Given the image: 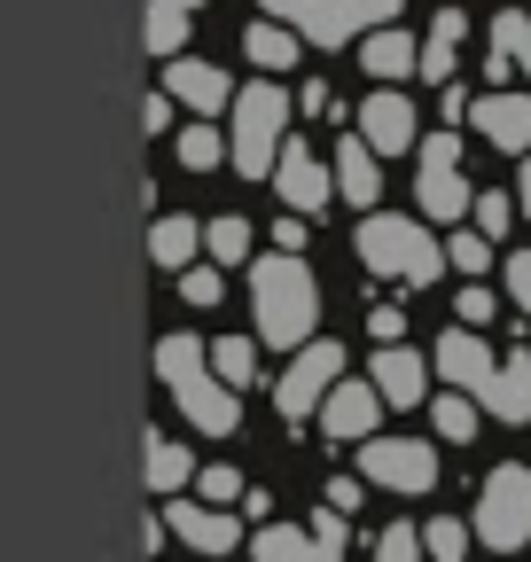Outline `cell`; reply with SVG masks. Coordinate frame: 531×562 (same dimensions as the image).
I'll return each instance as SVG.
<instances>
[{"mask_svg":"<svg viewBox=\"0 0 531 562\" xmlns=\"http://www.w3.org/2000/svg\"><path fill=\"white\" fill-rule=\"evenodd\" d=\"M250 305H258V336L282 344V351H305L313 344V321H320V281L297 250H266L250 266Z\"/></svg>","mask_w":531,"mask_h":562,"instance_id":"1","label":"cell"},{"mask_svg":"<svg viewBox=\"0 0 531 562\" xmlns=\"http://www.w3.org/2000/svg\"><path fill=\"white\" fill-rule=\"evenodd\" d=\"M157 383L180 398V414H188L204 438H227L235 422H242V398L212 375V344H195V336H165V344H157Z\"/></svg>","mask_w":531,"mask_h":562,"instance_id":"2","label":"cell"},{"mask_svg":"<svg viewBox=\"0 0 531 562\" xmlns=\"http://www.w3.org/2000/svg\"><path fill=\"white\" fill-rule=\"evenodd\" d=\"M282 149H290V94H282L274 79H258V87H242V94H235L227 165H235L242 180H274Z\"/></svg>","mask_w":531,"mask_h":562,"instance_id":"3","label":"cell"},{"mask_svg":"<svg viewBox=\"0 0 531 562\" xmlns=\"http://www.w3.org/2000/svg\"><path fill=\"white\" fill-rule=\"evenodd\" d=\"M258 9L313 47H360L368 32L398 24V0H258Z\"/></svg>","mask_w":531,"mask_h":562,"instance_id":"4","label":"cell"},{"mask_svg":"<svg viewBox=\"0 0 531 562\" xmlns=\"http://www.w3.org/2000/svg\"><path fill=\"white\" fill-rule=\"evenodd\" d=\"M352 250L368 258V273H391V281H438V266H445V243L422 220H391V211H368Z\"/></svg>","mask_w":531,"mask_h":562,"instance_id":"5","label":"cell"},{"mask_svg":"<svg viewBox=\"0 0 531 562\" xmlns=\"http://www.w3.org/2000/svg\"><path fill=\"white\" fill-rule=\"evenodd\" d=\"M415 157H422V172H415V203H422V220H430V227L470 220V203H477V195H470V180H461V140H453V133H430Z\"/></svg>","mask_w":531,"mask_h":562,"instance_id":"6","label":"cell"},{"mask_svg":"<svg viewBox=\"0 0 531 562\" xmlns=\"http://www.w3.org/2000/svg\"><path fill=\"white\" fill-rule=\"evenodd\" d=\"M337 383H344V344L313 336V344L297 351V360L274 375V406H282V422H305V414H320Z\"/></svg>","mask_w":531,"mask_h":562,"instance_id":"7","label":"cell"},{"mask_svg":"<svg viewBox=\"0 0 531 562\" xmlns=\"http://www.w3.org/2000/svg\"><path fill=\"white\" fill-rule=\"evenodd\" d=\"M485 547H523L531 539V469H493L477 484V524H470Z\"/></svg>","mask_w":531,"mask_h":562,"instance_id":"8","label":"cell"},{"mask_svg":"<svg viewBox=\"0 0 531 562\" xmlns=\"http://www.w3.org/2000/svg\"><path fill=\"white\" fill-rule=\"evenodd\" d=\"M360 469H368V484H383V492H430V484H438L430 438H368V446H360Z\"/></svg>","mask_w":531,"mask_h":562,"instance_id":"9","label":"cell"},{"mask_svg":"<svg viewBox=\"0 0 531 562\" xmlns=\"http://www.w3.org/2000/svg\"><path fill=\"white\" fill-rule=\"evenodd\" d=\"M415 102L407 94H398V87H375L368 102H360V140H368V149L375 157H398V149H422V140H415Z\"/></svg>","mask_w":531,"mask_h":562,"instance_id":"10","label":"cell"},{"mask_svg":"<svg viewBox=\"0 0 531 562\" xmlns=\"http://www.w3.org/2000/svg\"><path fill=\"white\" fill-rule=\"evenodd\" d=\"M375 422H383V391L360 383V375H344L337 391H328V406H320V430L337 438V446H368Z\"/></svg>","mask_w":531,"mask_h":562,"instance_id":"11","label":"cell"},{"mask_svg":"<svg viewBox=\"0 0 531 562\" xmlns=\"http://www.w3.org/2000/svg\"><path fill=\"white\" fill-rule=\"evenodd\" d=\"M274 195H282L290 211H305V220H313V211H320L328 195H337V165H320V157L305 149V140H290L282 165H274Z\"/></svg>","mask_w":531,"mask_h":562,"instance_id":"12","label":"cell"},{"mask_svg":"<svg viewBox=\"0 0 531 562\" xmlns=\"http://www.w3.org/2000/svg\"><path fill=\"white\" fill-rule=\"evenodd\" d=\"M165 94L172 102H188V110H235V87H227V70L219 63H204V55H172L165 63Z\"/></svg>","mask_w":531,"mask_h":562,"instance_id":"13","label":"cell"},{"mask_svg":"<svg viewBox=\"0 0 531 562\" xmlns=\"http://www.w3.org/2000/svg\"><path fill=\"white\" fill-rule=\"evenodd\" d=\"M165 531H180V547H195V554H235L242 547V524L227 508H204V501H172Z\"/></svg>","mask_w":531,"mask_h":562,"instance_id":"14","label":"cell"},{"mask_svg":"<svg viewBox=\"0 0 531 562\" xmlns=\"http://www.w3.org/2000/svg\"><path fill=\"white\" fill-rule=\"evenodd\" d=\"M438 375L485 406V391H493V375H500V368H493V351L477 344V328H453V336H438Z\"/></svg>","mask_w":531,"mask_h":562,"instance_id":"15","label":"cell"},{"mask_svg":"<svg viewBox=\"0 0 531 562\" xmlns=\"http://www.w3.org/2000/svg\"><path fill=\"white\" fill-rule=\"evenodd\" d=\"M360 70H368V79H383V87L415 79V70H422V40H415V32H398V24H383V32L360 40Z\"/></svg>","mask_w":531,"mask_h":562,"instance_id":"16","label":"cell"},{"mask_svg":"<svg viewBox=\"0 0 531 562\" xmlns=\"http://www.w3.org/2000/svg\"><path fill=\"white\" fill-rule=\"evenodd\" d=\"M470 117H477V133L493 149L531 157V94H485V102H470Z\"/></svg>","mask_w":531,"mask_h":562,"instance_id":"17","label":"cell"},{"mask_svg":"<svg viewBox=\"0 0 531 562\" xmlns=\"http://www.w3.org/2000/svg\"><path fill=\"white\" fill-rule=\"evenodd\" d=\"M422 375H430V368L415 360V351H407V344H383V351H375V360H368V383L383 391V406H422V391H430Z\"/></svg>","mask_w":531,"mask_h":562,"instance_id":"18","label":"cell"},{"mask_svg":"<svg viewBox=\"0 0 531 562\" xmlns=\"http://www.w3.org/2000/svg\"><path fill=\"white\" fill-rule=\"evenodd\" d=\"M337 195H352L360 211H375V195H383V165H375V149H368L360 133L337 149Z\"/></svg>","mask_w":531,"mask_h":562,"instance_id":"19","label":"cell"},{"mask_svg":"<svg viewBox=\"0 0 531 562\" xmlns=\"http://www.w3.org/2000/svg\"><path fill=\"white\" fill-rule=\"evenodd\" d=\"M142 476H149V492H165V501H172L180 484H195V461H188L180 438H157V430H149V446H142Z\"/></svg>","mask_w":531,"mask_h":562,"instance_id":"20","label":"cell"},{"mask_svg":"<svg viewBox=\"0 0 531 562\" xmlns=\"http://www.w3.org/2000/svg\"><path fill=\"white\" fill-rule=\"evenodd\" d=\"M485 414L493 422H531V360L516 351V360H500L493 391H485Z\"/></svg>","mask_w":531,"mask_h":562,"instance_id":"21","label":"cell"},{"mask_svg":"<svg viewBox=\"0 0 531 562\" xmlns=\"http://www.w3.org/2000/svg\"><path fill=\"white\" fill-rule=\"evenodd\" d=\"M195 250H204V227H195V220H172V211H165V220L149 227V258H157L165 273H188Z\"/></svg>","mask_w":531,"mask_h":562,"instance_id":"22","label":"cell"},{"mask_svg":"<svg viewBox=\"0 0 531 562\" xmlns=\"http://www.w3.org/2000/svg\"><path fill=\"white\" fill-rule=\"evenodd\" d=\"M297 47H305V40H297L290 24H274V16L242 32V55H250V63L266 70V79H274V70H290V63H297Z\"/></svg>","mask_w":531,"mask_h":562,"instance_id":"23","label":"cell"},{"mask_svg":"<svg viewBox=\"0 0 531 562\" xmlns=\"http://www.w3.org/2000/svg\"><path fill=\"white\" fill-rule=\"evenodd\" d=\"M461 40H470V16H461V9H438V24H430V40H422V79H453Z\"/></svg>","mask_w":531,"mask_h":562,"instance_id":"24","label":"cell"},{"mask_svg":"<svg viewBox=\"0 0 531 562\" xmlns=\"http://www.w3.org/2000/svg\"><path fill=\"white\" fill-rule=\"evenodd\" d=\"M188 16H195V9H180V0H149L142 40H149V55H157V63H172V55L188 47Z\"/></svg>","mask_w":531,"mask_h":562,"instance_id":"25","label":"cell"},{"mask_svg":"<svg viewBox=\"0 0 531 562\" xmlns=\"http://www.w3.org/2000/svg\"><path fill=\"white\" fill-rule=\"evenodd\" d=\"M212 375H219L227 391H250V383H258V344H250V336H219V344H212Z\"/></svg>","mask_w":531,"mask_h":562,"instance_id":"26","label":"cell"},{"mask_svg":"<svg viewBox=\"0 0 531 562\" xmlns=\"http://www.w3.org/2000/svg\"><path fill=\"white\" fill-rule=\"evenodd\" d=\"M250 562H313V531H297V524H258Z\"/></svg>","mask_w":531,"mask_h":562,"instance_id":"27","label":"cell"},{"mask_svg":"<svg viewBox=\"0 0 531 562\" xmlns=\"http://www.w3.org/2000/svg\"><path fill=\"white\" fill-rule=\"evenodd\" d=\"M430 430H438L445 446H470V438H477V398H470V391L438 398V406H430Z\"/></svg>","mask_w":531,"mask_h":562,"instance_id":"28","label":"cell"},{"mask_svg":"<svg viewBox=\"0 0 531 562\" xmlns=\"http://www.w3.org/2000/svg\"><path fill=\"white\" fill-rule=\"evenodd\" d=\"M493 70H531V24L523 16H493Z\"/></svg>","mask_w":531,"mask_h":562,"instance_id":"29","label":"cell"},{"mask_svg":"<svg viewBox=\"0 0 531 562\" xmlns=\"http://www.w3.org/2000/svg\"><path fill=\"white\" fill-rule=\"evenodd\" d=\"M180 165H188V172L227 165V133H219V125H180Z\"/></svg>","mask_w":531,"mask_h":562,"instance_id":"30","label":"cell"},{"mask_svg":"<svg viewBox=\"0 0 531 562\" xmlns=\"http://www.w3.org/2000/svg\"><path fill=\"white\" fill-rule=\"evenodd\" d=\"M204 250H212V266H242V258H250V220H235V211H227V220H212V227H204Z\"/></svg>","mask_w":531,"mask_h":562,"instance_id":"31","label":"cell"},{"mask_svg":"<svg viewBox=\"0 0 531 562\" xmlns=\"http://www.w3.org/2000/svg\"><path fill=\"white\" fill-rule=\"evenodd\" d=\"M195 492H204L212 508H227V501H242L250 484H242V469H235V461H212V469H195Z\"/></svg>","mask_w":531,"mask_h":562,"instance_id":"32","label":"cell"},{"mask_svg":"<svg viewBox=\"0 0 531 562\" xmlns=\"http://www.w3.org/2000/svg\"><path fill=\"white\" fill-rule=\"evenodd\" d=\"M445 266H461V273H470V281H477V273L493 266V235H477V227H461V235L445 243Z\"/></svg>","mask_w":531,"mask_h":562,"instance_id":"33","label":"cell"},{"mask_svg":"<svg viewBox=\"0 0 531 562\" xmlns=\"http://www.w3.org/2000/svg\"><path fill=\"white\" fill-rule=\"evenodd\" d=\"M470 524H453V516H430V531H422V547L438 554V562H461V554H470Z\"/></svg>","mask_w":531,"mask_h":562,"instance_id":"34","label":"cell"},{"mask_svg":"<svg viewBox=\"0 0 531 562\" xmlns=\"http://www.w3.org/2000/svg\"><path fill=\"white\" fill-rule=\"evenodd\" d=\"M375 562H422V524H391L375 539Z\"/></svg>","mask_w":531,"mask_h":562,"instance_id":"35","label":"cell"},{"mask_svg":"<svg viewBox=\"0 0 531 562\" xmlns=\"http://www.w3.org/2000/svg\"><path fill=\"white\" fill-rule=\"evenodd\" d=\"M470 220H477V235H493V243H500V235H508V220H516V203H508V195H477V203H470Z\"/></svg>","mask_w":531,"mask_h":562,"instance_id":"36","label":"cell"},{"mask_svg":"<svg viewBox=\"0 0 531 562\" xmlns=\"http://www.w3.org/2000/svg\"><path fill=\"white\" fill-rule=\"evenodd\" d=\"M180 297L188 305H219V266H188L180 273Z\"/></svg>","mask_w":531,"mask_h":562,"instance_id":"37","label":"cell"},{"mask_svg":"<svg viewBox=\"0 0 531 562\" xmlns=\"http://www.w3.org/2000/svg\"><path fill=\"white\" fill-rule=\"evenodd\" d=\"M508 297L531 313V250H516V258H508Z\"/></svg>","mask_w":531,"mask_h":562,"instance_id":"38","label":"cell"},{"mask_svg":"<svg viewBox=\"0 0 531 562\" xmlns=\"http://www.w3.org/2000/svg\"><path fill=\"white\" fill-rule=\"evenodd\" d=\"M453 313H461V328H485V321H493V297H485V290H461Z\"/></svg>","mask_w":531,"mask_h":562,"instance_id":"39","label":"cell"},{"mask_svg":"<svg viewBox=\"0 0 531 562\" xmlns=\"http://www.w3.org/2000/svg\"><path fill=\"white\" fill-rule=\"evenodd\" d=\"M368 328H375L383 344H398V336H407V313H391V305H375V313H368Z\"/></svg>","mask_w":531,"mask_h":562,"instance_id":"40","label":"cell"},{"mask_svg":"<svg viewBox=\"0 0 531 562\" xmlns=\"http://www.w3.org/2000/svg\"><path fill=\"white\" fill-rule=\"evenodd\" d=\"M328 508L352 516V508H360V484H352V476H337V484H328Z\"/></svg>","mask_w":531,"mask_h":562,"instance_id":"41","label":"cell"},{"mask_svg":"<svg viewBox=\"0 0 531 562\" xmlns=\"http://www.w3.org/2000/svg\"><path fill=\"white\" fill-rule=\"evenodd\" d=\"M142 125L165 133V125H172V94H149V102H142Z\"/></svg>","mask_w":531,"mask_h":562,"instance_id":"42","label":"cell"},{"mask_svg":"<svg viewBox=\"0 0 531 562\" xmlns=\"http://www.w3.org/2000/svg\"><path fill=\"white\" fill-rule=\"evenodd\" d=\"M516 211L531 220V157H523V180H516Z\"/></svg>","mask_w":531,"mask_h":562,"instance_id":"43","label":"cell"},{"mask_svg":"<svg viewBox=\"0 0 531 562\" xmlns=\"http://www.w3.org/2000/svg\"><path fill=\"white\" fill-rule=\"evenodd\" d=\"M180 9H204V0H180Z\"/></svg>","mask_w":531,"mask_h":562,"instance_id":"44","label":"cell"}]
</instances>
